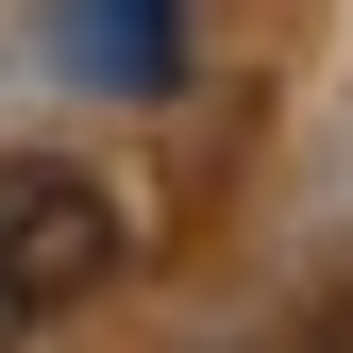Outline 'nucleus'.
<instances>
[{"mask_svg":"<svg viewBox=\"0 0 353 353\" xmlns=\"http://www.w3.org/2000/svg\"><path fill=\"white\" fill-rule=\"evenodd\" d=\"M101 270H118V202L68 185V168H0V353L51 336Z\"/></svg>","mask_w":353,"mask_h":353,"instance_id":"obj_1","label":"nucleus"},{"mask_svg":"<svg viewBox=\"0 0 353 353\" xmlns=\"http://www.w3.org/2000/svg\"><path fill=\"white\" fill-rule=\"evenodd\" d=\"M84 68L152 84V68H168V17H152V0H101V17H84Z\"/></svg>","mask_w":353,"mask_h":353,"instance_id":"obj_2","label":"nucleus"}]
</instances>
